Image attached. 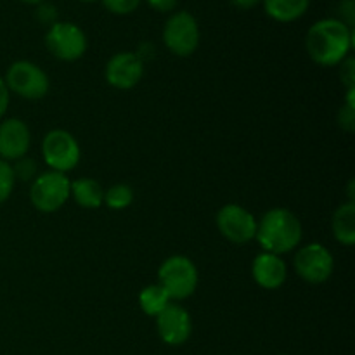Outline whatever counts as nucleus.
Wrapping results in <instances>:
<instances>
[{
    "label": "nucleus",
    "instance_id": "obj_27",
    "mask_svg": "<svg viewBox=\"0 0 355 355\" xmlns=\"http://www.w3.org/2000/svg\"><path fill=\"white\" fill-rule=\"evenodd\" d=\"M38 19L44 21V23H51L55 19V9L51 6H42L37 12Z\"/></svg>",
    "mask_w": 355,
    "mask_h": 355
},
{
    "label": "nucleus",
    "instance_id": "obj_7",
    "mask_svg": "<svg viewBox=\"0 0 355 355\" xmlns=\"http://www.w3.org/2000/svg\"><path fill=\"white\" fill-rule=\"evenodd\" d=\"M163 40L170 52L186 58L196 51L200 44V28L196 19L189 12H177L166 21L163 30Z\"/></svg>",
    "mask_w": 355,
    "mask_h": 355
},
{
    "label": "nucleus",
    "instance_id": "obj_24",
    "mask_svg": "<svg viewBox=\"0 0 355 355\" xmlns=\"http://www.w3.org/2000/svg\"><path fill=\"white\" fill-rule=\"evenodd\" d=\"M342 80L349 85V89L354 87L355 73H354V59L349 58L345 61H342Z\"/></svg>",
    "mask_w": 355,
    "mask_h": 355
},
{
    "label": "nucleus",
    "instance_id": "obj_25",
    "mask_svg": "<svg viewBox=\"0 0 355 355\" xmlns=\"http://www.w3.org/2000/svg\"><path fill=\"white\" fill-rule=\"evenodd\" d=\"M7 107H9V89H7L6 82L0 78V118L6 114Z\"/></svg>",
    "mask_w": 355,
    "mask_h": 355
},
{
    "label": "nucleus",
    "instance_id": "obj_8",
    "mask_svg": "<svg viewBox=\"0 0 355 355\" xmlns=\"http://www.w3.org/2000/svg\"><path fill=\"white\" fill-rule=\"evenodd\" d=\"M45 44L51 54L61 61H76L87 51L83 31L73 23H54L45 35Z\"/></svg>",
    "mask_w": 355,
    "mask_h": 355
},
{
    "label": "nucleus",
    "instance_id": "obj_30",
    "mask_svg": "<svg viewBox=\"0 0 355 355\" xmlns=\"http://www.w3.org/2000/svg\"><path fill=\"white\" fill-rule=\"evenodd\" d=\"M82 2H94V0H82Z\"/></svg>",
    "mask_w": 355,
    "mask_h": 355
},
{
    "label": "nucleus",
    "instance_id": "obj_15",
    "mask_svg": "<svg viewBox=\"0 0 355 355\" xmlns=\"http://www.w3.org/2000/svg\"><path fill=\"white\" fill-rule=\"evenodd\" d=\"M333 234L336 241H340L345 246H352L355 243V203L349 201L336 208L333 215Z\"/></svg>",
    "mask_w": 355,
    "mask_h": 355
},
{
    "label": "nucleus",
    "instance_id": "obj_31",
    "mask_svg": "<svg viewBox=\"0 0 355 355\" xmlns=\"http://www.w3.org/2000/svg\"><path fill=\"white\" fill-rule=\"evenodd\" d=\"M279 355H290V354H279Z\"/></svg>",
    "mask_w": 355,
    "mask_h": 355
},
{
    "label": "nucleus",
    "instance_id": "obj_14",
    "mask_svg": "<svg viewBox=\"0 0 355 355\" xmlns=\"http://www.w3.org/2000/svg\"><path fill=\"white\" fill-rule=\"evenodd\" d=\"M252 274L255 283L263 290H277L286 281L288 267L279 255L263 252L253 260Z\"/></svg>",
    "mask_w": 355,
    "mask_h": 355
},
{
    "label": "nucleus",
    "instance_id": "obj_26",
    "mask_svg": "<svg viewBox=\"0 0 355 355\" xmlns=\"http://www.w3.org/2000/svg\"><path fill=\"white\" fill-rule=\"evenodd\" d=\"M149 6L156 10H162V12H168L175 7L177 0H148Z\"/></svg>",
    "mask_w": 355,
    "mask_h": 355
},
{
    "label": "nucleus",
    "instance_id": "obj_9",
    "mask_svg": "<svg viewBox=\"0 0 355 355\" xmlns=\"http://www.w3.org/2000/svg\"><path fill=\"white\" fill-rule=\"evenodd\" d=\"M333 267H335L333 255L326 246L319 245V243L304 246V248L298 250L297 257H295L297 274L302 279L312 284L328 281L333 274Z\"/></svg>",
    "mask_w": 355,
    "mask_h": 355
},
{
    "label": "nucleus",
    "instance_id": "obj_16",
    "mask_svg": "<svg viewBox=\"0 0 355 355\" xmlns=\"http://www.w3.org/2000/svg\"><path fill=\"white\" fill-rule=\"evenodd\" d=\"M71 196L80 207L89 208V210H96L104 203V189L101 184L87 177L71 182Z\"/></svg>",
    "mask_w": 355,
    "mask_h": 355
},
{
    "label": "nucleus",
    "instance_id": "obj_6",
    "mask_svg": "<svg viewBox=\"0 0 355 355\" xmlns=\"http://www.w3.org/2000/svg\"><path fill=\"white\" fill-rule=\"evenodd\" d=\"M42 155L45 163L54 172L66 173L75 168L80 162V146L69 132L51 130L42 142Z\"/></svg>",
    "mask_w": 355,
    "mask_h": 355
},
{
    "label": "nucleus",
    "instance_id": "obj_21",
    "mask_svg": "<svg viewBox=\"0 0 355 355\" xmlns=\"http://www.w3.org/2000/svg\"><path fill=\"white\" fill-rule=\"evenodd\" d=\"M37 163L30 158H19L16 159V165L12 166V172L16 179H23V180H30L31 177L35 175L37 172Z\"/></svg>",
    "mask_w": 355,
    "mask_h": 355
},
{
    "label": "nucleus",
    "instance_id": "obj_2",
    "mask_svg": "<svg viewBox=\"0 0 355 355\" xmlns=\"http://www.w3.org/2000/svg\"><path fill=\"white\" fill-rule=\"evenodd\" d=\"M300 220L293 211L286 208H272L267 211L260 222H257V234L260 246L267 253L283 255L297 248L302 241Z\"/></svg>",
    "mask_w": 355,
    "mask_h": 355
},
{
    "label": "nucleus",
    "instance_id": "obj_17",
    "mask_svg": "<svg viewBox=\"0 0 355 355\" xmlns=\"http://www.w3.org/2000/svg\"><path fill=\"white\" fill-rule=\"evenodd\" d=\"M311 0H263L266 12L281 23H291L305 14Z\"/></svg>",
    "mask_w": 355,
    "mask_h": 355
},
{
    "label": "nucleus",
    "instance_id": "obj_5",
    "mask_svg": "<svg viewBox=\"0 0 355 355\" xmlns=\"http://www.w3.org/2000/svg\"><path fill=\"white\" fill-rule=\"evenodd\" d=\"M6 85L9 92L24 99H42L49 92V76L40 66L30 61H17L7 69Z\"/></svg>",
    "mask_w": 355,
    "mask_h": 355
},
{
    "label": "nucleus",
    "instance_id": "obj_13",
    "mask_svg": "<svg viewBox=\"0 0 355 355\" xmlns=\"http://www.w3.org/2000/svg\"><path fill=\"white\" fill-rule=\"evenodd\" d=\"M30 128L23 120L9 118L0 123V159H19L30 149Z\"/></svg>",
    "mask_w": 355,
    "mask_h": 355
},
{
    "label": "nucleus",
    "instance_id": "obj_19",
    "mask_svg": "<svg viewBox=\"0 0 355 355\" xmlns=\"http://www.w3.org/2000/svg\"><path fill=\"white\" fill-rule=\"evenodd\" d=\"M134 201V191L127 184H114L110 189L104 191V203L111 210H125Z\"/></svg>",
    "mask_w": 355,
    "mask_h": 355
},
{
    "label": "nucleus",
    "instance_id": "obj_12",
    "mask_svg": "<svg viewBox=\"0 0 355 355\" xmlns=\"http://www.w3.org/2000/svg\"><path fill=\"white\" fill-rule=\"evenodd\" d=\"M142 75H144V62L134 52L114 54L106 64V80L114 89H132L141 82Z\"/></svg>",
    "mask_w": 355,
    "mask_h": 355
},
{
    "label": "nucleus",
    "instance_id": "obj_28",
    "mask_svg": "<svg viewBox=\"0 0 355 355\" xmlns=\"http://www.w3.org/2000/svg\"><path fill=\"white\" fill-rule=\"evenodd\" d=\"M231 2L234 3L236 7H239V9H252V7H255L260 0H231Z\"/></svg>",
    "mask_w": 355,
    "mask_h": 355
},
{
    "label": "nucleus",
    "instance_id": "obj_1",
    "mask_svg": "<svg viewBox=\"0 0 355 355\" xmlns=\"http://www.w3.org/2000/svg\"><path fill=\"white\" fill-rule=\"evenodd\" d=\"M352 47V30L340 19H321L309 30L307 52L321 66H335L345 61Z\"/></svg>",
    "mask_w": 355,
    "mask_h": 355
},
{
    "label": "nucleus",
    "instance_id": "obj_23",
    "mask_svg": "<svg viewBox=\"0 0 355 355\" xmlns=\"http://www.w3.org/2000/svg\"><path fill=\"white\" fill-rule=\"evenodd\" d=\"M354 107L355 106H349V104H347V106L340 111V127H343L345 130H350V132L355 128Z\"/></svg>",
    "mask_w": 355,
    "mask_h": 355
},
{
    "label": "nucleus",
    "instance_id": "obj_10",
    "mask_svg": "<svg viewBox=\"0 0 355 355\" xmlns=\"http://www.w3.org/2000/svg\"><path fill=\"white\" fill-rule=\"evenodd\" d=\"M217 227L225 239L236 245H243L255 239L257 218L246 208L229 203L218 210Z\"/></svg>",
    "mask_w": 355,
    "mask_h": 355
},
{
    "label": "nucleus",
    "instance_id": "obj_22",
    "mask_svg": "<svg viewBox=\"0 0 355 355\" xmlns=\"http://www.w3.org/2000/svg\"><path fill=\"white\" fill-rule=\"evenodd\" d=\"M103 3L114 14H130L137 9L141 0H103Z\"/></svg>",
    "mask_w": 355,
    "mask_h": 355
},
{
    "label": "nucleus",
    "instance_id": "obj_4",
    "mask_svg": "<svg viewBox=\"0 0 355 355\" xmlns=\"http://www.w3.org/2000/svg\"><path fill=\"white\" fill-rule=\"evenodd\" d=\"M71 196V182L61 172H45L33 180L30 191V200L37 210L52 214L64 207L66 201Z\"/></svg>",
    "mask_w": 355,
    "mask_h": 355
},
{
    "label": "nucleus",
    "instance_id": "obj_18",
    "mask_svg": "<svg viewBox=\"0 0 355 355\" xmlns=\"http://www.w3.org/2000/svg\"><path fill=\"white\" fill-rule=\"evenodd\" d=\"M170 300H172V298L168 297V293H166V291L163 290V286H159V284L146 286L144 290L141 291V295H139L141 309L144 311V314L153 315V318L162 314V312L170 305Z\"/></svg>",
    "mask_w": 355,
    "mask_h": 355
},
{
    "label": "nucleus",
    "instance_id": "obj_29",
    "mask_svg": "<svg viewBox=\"0 0 355 355\" xmlns=\"http://www.w3.org/2000/svg\"><path fill=\"white\" fill-rule=\"evenodd\" d=\"M23 2H26V3H40V2H44V0H23Z\"/></svg>",
    "mask_w": 355,
    "mask_h": 355
},
{
    "label": "nucleus",
    "instance_id": "obj_11",
    "mask_svg": "<svg viewBox=\"0 0 355 355\" xmlns=\"http://www.w3.org/2000/svg\"><path fill=\"white\" fill-rule=\"evenodd\" d=\"M156 326H158L159 338L166 345H182L189 340L193 331V321L189 312L177 304H170L159 315H156Z\"/></svg>",
    "mask_w": 355,
    "mask_h": 355
},
{
    "label": "nucleus",
    "instance_id": "obj_3",
    "mask_svg": "<svg viewBox=\"0 0 355 355\" xmlns=\"http://www.w3.org/2000/svg\"><path fill=\"white\" fill-rule=\"evenodd\" d=\"M159 286L172 300L191 297L198 286V269L193 260L184 255H173L162 263L158 270Z\"/></svg>",
    "mask_w": 355,
    "mask_h": 355
},
{
    "label": "nucleus",
    "instance_id": "obj_20",
    "mask_svg": "<svg viewBox=\"0 0 355 355\" xmlns=\"http://www.w3.org/2000/svg\"><path fill=\"white\" fill-rule=\"evenodd\" d=\"M14 182H16V177H14L12 165H9V162L6 159H0V205L9 200L14 189Z\"/></svg>",
    "mask_w": 355,
    "mask_h": 355
}]
</instances>
